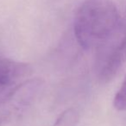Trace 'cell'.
Returning <instances> with one entry per match:
<instances>
[{"label":"cell","instance_id":"obj_3","mask_svg":"<svg viewBox=\"0 0 126 126\" xmlns=\"http://www.w3.org/2000/svg\"><path fill=\"white\" fill-rule=\"evenodd\" d=\"M96 51V75L101 82H109L126 61V26L97 47Z\"/></svg>","mask_w":126,"mask_h":126},{"label":"cell","instance_id":"obj_4","mask_svg":"<svg viewBox=\"0 0 126 126\" xmlns=\"http://www.w3.org/2000/svg\"><path fill=\"white\" fill-rule=\"evenodd\" d=\"M29 72L30 67L25 63L0 57V93L16 85Z\"/></svg>","mask_w":126,"mask_h":126},{"label":"cell","instance_id":"obj_1","mask_svg":"<svg viewBox=\"0 0 126 126\" xmlns=\"http://www.w3.org/2000/svg\"><path fill=\"white\" fill-rule=\"evenodd\" d=\"M124 26L112 0H84L74 16V31L81 47L96 49Z\"/></svg>","mask_w":126,"mask_h":126},{"label":"cell","instance_id":"obj_6","mask_svg":"<svg viewBox=\"0 0 126 126\" xmlns=\"http://www.w3.org/2000/svg\"><path fill=\"white\" fill-rule=\"evenodd\" d=\"M113 105L117 110H126V76L114 97Z\"/></svg>","mask_w":126,"mask_h":126},{"label":"cell","instance_id":"obj_5","mask_svg":"<svg viewBox=\"0 0 126 126\" xmlns=\"http://www.w3.org/2000/svg\"><path fill=\"white\" fill-rule=\"evenodd\" d=\"M79 113L75 108H68L60 114L53 126H77Z\"/></svg>","mask_w":126,"mask_h":126},{"label":"cell","instance_id":"obj_2","mask_svg":"<svg viewBox=\"0 0 126 126\" xmlns=\"http://www.w3.org/2000/svg\"><path fill=\"white\" fill-rule=\"evenodd\" d=\"M42 87V79H26L0 97V126L20 117L35 101Z\"/></svg>","mask_w":126,"mask_h":126}]
</instances>
